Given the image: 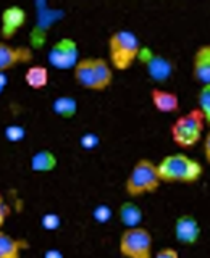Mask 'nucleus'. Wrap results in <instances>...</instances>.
<instances>
[{"label":"nucleus","instance_id":"obj_1","mask_svg":"<svg viewBox=\"0 0 210 258\" xmlns=\"http://www.w3.org/2000/svg\"><path fill=\"white\" fill-rule=\"evenodd\" d=\"M157 171L162 184H196L204 174V166L196 158L175 152L159 161Z\"/></svg>","mask_w":210,"mask_h":258},{"label":"nucleus","instance_id":"obj_2","mask_svg":"<svg viewBox=\"0 0 210 258\" xmlns=\"http://www.w3.org/2000/svg\"><path fill=\"white\" fill-rule=\"evenodd\" d=\"M109 63L113 71H128L136 60H139L141 40L129 29H117L109 37Z\"/></svg>","mask_w":210,"mask_h":258},{"label":"nucleus","instance_id":"obj_3","mask_svg":"<svg viewBox=\"0 0 210 258\" xmlns=\"http://www.w3.org/2000/svg\"><path fill=\"white\" fill-rule=\"evenodd\" d=\"M205 126L207 124L202 113L197 108H192L173 121L172 126H170V137H172L176 147L188 150L202 142Z\"/></svg>","mask_w":210,"mask_h":258},{"label":"nucleus","instance_id":"obj_4","mask_svg":"<svg viewBox=\"0 0 210 258\" xmlns=\"http://www.w3.org/2000/svg\"><path fill=\"white\" fill-rule=\"evenodd\" d=\"M160 185L162 181L159 177L157 163H153L150 158H139L126 176L125 192L129 197L136 199L155 192Z\"/></svg>","mask_w":210,"mask_h":258},{"label":"nucleus","instance_id":"obj_5","mask_svg":"<svg viewBox=\"0 0 210 258\" xmlns=\"http://www.w3.org/2000/svg\"><path fill=\"white\" fill-rule=\"evenodd\" d=\"M118 252L123 258H152L153 237L144 226L125 228L118 240Z\"/></svg>","mask_w":210,"mask_h":258},{"label":"nucleus","instance_id":"obj_6","mask_svg":"<svg viewBox=\"0 0 210 258\" xmlns=\"http://www.w3.org/2000/svg\"><path fill=\"white\" fill-rule=\"evenodd\" d=\"M79 58V45L73 37L57 39L47 50V63L59 71H73Z\"/></svg>","mask_w":210,"mask_h":258},{"label":"nucleus","instance_id":"obj_7","mask_svg":"<svg viewBox=\"0 0 210 258\" xmlns=\"http://www.w3.org/2000/svg\"><path fill=\"white\" fill-rule=\"evenodd\" d=\"M34 58V52L28 45H13L7 40H0V73H7L20 64H29Z\"/></svg>","mask_w":210,"mask_h":258},{"label":"nucleus","instance_id":"obj_8","mask_svg":"<svg viewBox=\"0 0 210 258\" xmlns=\"http://www.w3.org/2000/svg\"><path fill=\"white\" fill-rule=\"evenodd\" d=\"M28 20L26 10L21 5H8L0 15V36L4 40L13 39L24 28Z\"/></svg>","mask_w":210,"mask_h":258},{"label":"nucleus","instance_id":"obj_9","mask_svg":"<svg viewBox=\"0 0 210 258\" xmlns=\"http://www.w3.org/2000/svg\"><path fill=\"white\" fill-rule=\"evenodd\" d=\"M173 232H175V239H176L178 244L196 245L200 239L202 228H200V223L196 216L189 215V213H184V215H180L175 220Z\"/></svg>","mask_w":210,"mask_h":258},{"label":"nucleus","instance_id":"obj_10","mask_svg":"<svg viewBox=\"0 0 210 258\" xmlns=\"http://www.w3.org/2000/svg\"><path fill=\"white\" fill-rule=\"evenodd\" d=\"M192 79L200 86L210 84V44L199 45L192 53L191 60Z\"/></svg>","mask_w":210,"mask_h":258},{"label":"nucleus","instance_id":"obj_11","mask_svg":"<svg viewBox=\"0 0 210 258\" xmlns=\"http://www.w3.org/2000/svg\"><path fill=\"white\" fill-rule=\"evenodd\" d=\"M145 68H147V75L150 76L152 81L155 83H167V81L172 78L173 75V70H175V64L173 61L167 58L165 55H160V53H150L149 58L144 61Z\"/></svg>","mask_w":210,"mask_h":258},{"label":"nucleus","instance_id":"obj_12","mask_svg":"<svg viewBox=\"0 0 210 258\" xmlns=\"http://www.w3.org/2000/svg\"><path fill=\"white\" fill-rule=\"evenodd\" d=\"M149 95L153 108L160 113H176L180 110V97L176 92L162 87H152Z\"/></svg>","mask_w":210,"mask_h":258},{"label":"nucleus","instance_id":"obj_13","mask_svg":"<svg viewBox=\"0 0 210 258\" xmlns=\"http://www.w3.org/2000/svg\"><path fill=\"white\" fill-rule=\"evenodd\" d=\"M73 78L75 83L87 91L95 92V76H94V56H84L79 58L76 67L73 68Z\"/></svg>","mask_w":210,"mask_h":258},{"label":"nucleus","instance_id":"obj_14","mask_svg":"<svg viewBox=\"0 0 210 258\" xmlns=\"http://www.w3.org/2000/svg\"><path fill=\"white\" fill-rule=\"evenodd\" d=\"M28 247V240L13 237L0 229V258H21V252Z\"/></svg>","mask_w":210,"mask_h":258},{"label":"nucleus","instance_id":"obj_15","mask_svg":"<svg viewBox=\"0 0 210 258\" xmlns=\"http://www.w3.org/2000/svg\"><path fill=\"white\" fill-rule=\"evenodd\" d=\"M115 71L110 67L107 58L94 56V76H95V92H103L112 86Z\"/></svg>","mask_w":210,"mask_h":258},{"label":"nucleus","instance_id":"obj_16","mask_svg":"<svg viewBox=\"0 0 210 258\" xmlns=\"http://www.w3.org/2000/svg\"><path fill=\"white\" fill-rule=\"evenodd\" d=\"M29 165L34 173H50L59 165V158H57V155L52 150L42 149L32 153Z\"/></svg>","mask_w":210,"mask_h":258},{"label":"nucleus","instance_id":"obj_17","mask_svg":"<svg viewBox=\"0 0 210 258\" xmlns=\"http://www.w3.org/2000/svg\"><path fill=\"white\" fill-rule=\"evenodd\" d=\"M118 218L125 228H136V226H141L144 213L137 204H134L131 200H126L118 207Z\"/></svg>","mask_w":210,"mask_h":258},{"label":"nucleus","instance_id":"obj_18","mask_svg":"<svg viewBox=\"0 0 210 258\" xmlns=\"http://www.w3.org/2000/svg\"><path fill=\"white\" fill-rule=\"evenodd\" d=\"M48 68L44 64H29L24 71V83L28 87L39 91V89H44L48 86Z\"/></svg>","mask_w":210,"mask_h":258},{"label":"nucleus","instance_id":"obj_19","mask_svg":"<svg viewBox=\"0 0 210 258\" xmlns=\"http://www.w3.org/2000/svg\"><path fill=\"white\" fill-rule=\"evenodd\" d=\"M52 110L60 118L71 119L78 113V100L73 95H59L52 102Z\"/></svg>","mask_w":210,"mask_h":258},{"label":"nucleus","instance_id":"obj_20","mask_svg":"<svg viewBox=\"0 0 210 258\" xmlns=\"http://www.w3.org/2000/svg\"><path fill=\"white\" fill-rule=\"evenodd\" d=\"M202 116L205 119V124L210 126V84L200 86L197 92V107H196Z\"/></svg>","mask_w":210,"mask_h":258},{"label":"nucleus","instance_id":"obj_21","mask_svg":"<svg viewBox=\"0 0 210 258\" xmlns=\"http://www.w3.org/2000/svg\"><path fill=\"white\" fill-rule=\"evenodd\" d=\"M5 136L8 141L12 142H16V141H21L24 136H26V131L23 129V126H18V124H10L5 127Z\"/></svg>","mask_w":210,"mask_h":258},{"label":"nucleus","instance_id":"obj_22","mask_svg":"<svg viewBox=\"0 0 210 258\" xmlns=\"http://www.w3.org/2000/svg\"><path fill=\"white\" fill-rule=\"evenodd\" d=\"M99 142H100V137L95 133H86L81 136V139H79L81 147H84V149H95L97 145H99Z\"/></svg>","mask_w":210,"mask_h":258},{"label":"nucleus","instance_id":"obj_23","mask_svg":"<svg viewBox=\"0 0 210 258\" xmlns=\"http://www.w3.org/2000/svg\"><path fill=\"white\" fill-rule=\"evenodd\" d=\"M94 216H95V220H97V221L107 223V221L110 220V216H112V210H110L107 205H99V207L95 208Z\"/></svg>","mask_w":210,"mask_h":258},{"label":"nucleus","instance_id":"obj_24","mask_svg":"<svg viewBox=\"0 0 210 258\" xmlns=\"http://www.w3.org/2000/svg\"><path fill=\"white\" fill-rule=\"evenodd\" d=\"M152 258H180V253H178V250L173 247H164V248H159Z\"/></svg>","mask_w":210,"mask_h":258},{"label":"nucleus","instance_id":"obj_25","mask_svg":"<svg viewBox=\"0 0 210 258\" xmlns=\"http://www.w3.org/2000/svg\"><path fill=\"white\" fill-rule=\"evenodd\" d=\"M42 224H44V228H47V229H55V228H59L60 218L57 215H54V213H47L42 218Z\"/></svg>","mask_w":210,"mask_h":258},{"label":"nucleus","instance_id":"obj_26","mask_svg":"<svg viewBox=\"0 0 210 258\" xmlns=\"http://www.w3.org/2000/svg\"><path fill=\"white\" fill-rule=\"evenodd\" d=\"M202 152H204V158L210 165V129L202 137Z\"/></svg>","mask_w":210,"mask_h":258},{"label":"nucleus","instance_id":"obj_27","mask_svg":"<svg viewBox=\"0 0 210 258\" xmlns=\"http://www.w3.org/2000/svg\"><path fill=\"white\" fill-rule=\"evenodd\" d=\"M8 215H10V208H8L7 205L0 208V229L4 228V224H5V221H7Z\"/></svg>","mask_w":210,"mask_h":258},{"label":"nucleus","instance_id":"obj_28","mask_svg":"<svg viewBox=\"0 0 210 258\" xmlns=\"http://www.w3.org/2000/svg\"><path fill=\"white\" fill-rule=\"evenodd\" d=\"M45 258H63L60 252H57V250H48L45 253Z\"/></svg>","mask_w":210,"mask_h":258},{"label":"nucleus","instance_id":"obj_29","mask_svg":"<svg viewBox=\"0 0 210 258\" xmlns=\"http://www.w3.org/2000/svg\"><path fill=\"white\" fill-rule=\"evenodd\" d=\"M5 84H7V76H5V73H0V92L4 91Z\"/></svg>","mask_w":210,"mask_h":258},{"label":"nucleus","instance_id":"obj_30","mask_svg":"<svg viewBox=\"0 0 210 258\" xmlns=\"http://www.w3.org/2000/svg\"><path fill=\"white\" fill-rule=\"evenodd\" d=\"M7 204H5V199H4V196H2V194H0V208H2V207H5Z\"/></svg>","mask_w":210,"mask_h":258}]
</instances>
